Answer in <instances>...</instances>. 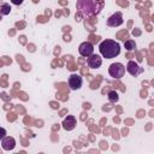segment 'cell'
I'll return each instance as SVG.
<instances>
[{"mask_svg": "<svg viewBox=\"0 0 154 154\" xmlns=\"http://www.w3.org/2000/svg\"><path fill=\"white\" fill-rule=\"evenodd\" d=\"M105 6V0H77L76 8L84 17L97 16Z\"/></svg>", "mask_w": 154, "mask_h": 154, "instance_id": "obj_1", "label": "cell"}, {"mask_svg": "<svg viewBox=\"0 0 154 154\" xmlns=\"http://www.w3.org/2000/svg\"><path fill=\"white\" fill-rule=\"evenodd\" d=\"M125 70H126L131 76H134V77H137L138 75H141V73L143 72V67H141V66H140L137 63H135L134 60L128 61Z\"/></svg>", "mask_w": 154, "mask_h": 154, "instance_id": "obj_7", "label": "cell"}, {"mask_svg": "<svg viewBox=\"0 0 154 154\" xmlns=\"http://www.w3.org/2000/svg\"><path fill=\"white\" fill-rule=\"evenodd\" d=\"M10 12H11V6L8 4L4 2L0 5V14L1 16H7V14H10Z\"/></svg>", "mask_w": 154, "mask_h": 154, "instance_id": "obj_11", "label": "cell"}, {"mask_svg": "<svg viewBox=\"0 0 154 154\" xmlns=\"http://www.w3.org/2000/svg\"><path fill=\"white\" fill-rule=\"evenodd\" d=\"M67 84L70 87L71 90H78L82 88V84H83V78L77 75V73H72L69 79H67Z\"/></svg>", "mask_w": 154, "mask_h": 154, "instance_id": "obj_5", "label": "cell"}, {"mask_svg": "<svg viewBox=\"0 0 154 154\" xmlns=\"http://www.w3.org/2000/svg\"><path fill=\"white\" fill-rule=\"evenodd\" d=\"M123 23H124V18H123V13H122L120 11L114 12L112 16H109V17L107 18V22H106V24H107L108 26H112V28L120 26Z\"/></svg>", "mask_w": 154, "mask_h": 154, "instance_id": "obj_4", "label": "cell"}, {"mask_svg": "<svg viewBox=\"0 0 154 154\" xmlns=\"http://www.w3.org/2000/svg\"><path fill=\"white\" fill-rule=\"evenodd\" d=\"M87 64L90 69H99L102 65V58L97 54H91L87 58Z\"/></svg>", "mask_w": 154, "mask_h": 154, "instance_id": "obj_8", "label": "cell"}, {"mask_svg": "<svg viewBox=\"0 0 154 154\" xmlns=\"http://www.w3.org/2000/svg\"><path fill=\"white\" fill-rule=\"evenodd\" d=\"M99 51L103 58L112 59L120 54V45L114 40H103L99 45Z\"/></svg>", "mask_w": 154, "mask_h": 154, "instance_id": "obj_2", "label": "cell"}, {"mask_svg": "<svg viewBox=\"0 0 154 154\" xmlns=\"http://www.w3.org/2000/svg\"><path fill=\"white\" fill-rule=\"evenodd\" d=\"M10 1H11L13 5L19 6V5H22V4H23V1H24V0H10Z\"/></svg>", "mask_w": 154, "mask_h": 154, "instance_id": "obj_15", "label": "cell"}, {"mask_svg": "<svg viewBox=\"0 0 154 154\" xmlns=\"http://www.w3.org/2000/svg\"><path fill=\"white\" fill-rule=\"evenodd\" d=\"M108 73L112 78L119 79V78L124 77V75H125V66L122 63H113L108 67Z\"/></svg>", "mask_w": 154, "mask_h": 154, "instance_id": "obj_3", "label": "cell"}, {"mask_svg": "<svg viewBox=\"0 0 154 154\" xmlns=\"http://www.w3.org/2000/svg\"><path fill=\"white\" fill-rule=\"evenodd\" d=\"M107 96H108V101H111V102H118V100H119V95H118V93L116 90L108 91Z\"/></svg>", "mask_w": 154, "mask_h": 154, "instance_id": "obj_12", "label": "cell"}, {"mask_svg": "<svg viewBox=\"0 0 154 154\" xmlns=\"http://www.w3.org/2000/svg\"><path fill=\"white\" fill-rule=\"evenodd\" d=\"M1 147L4 150H12L16 147V140L11 136H5L1 140Z\"/></svg>", "mask_w": 154, "mask_h": 154, "instance_id": "obj_10", "label": "cell"}, {"mask_svg": "<svg viewBox=\"0 0 154 154\" xmlns=\"http://www.w3.org/2000/svg\"><path fill=\"white\" fill-rule=\"evenodd\" d=\"M1 17H2V16H1V14H0V20H1Z\"/></svg>", "mask_w": 154, "mask_h": 154, "instance_id": "obj_16", "label": "cell"}, {"mask_svg": "<svg viewBox=\"0 0 154 154\" xmlns=\"http://www.w3.org/2000/svg\"><path fill=\"white\" fill-rule=\"evenodd\" d=\"M6 135H7L6 130H5L4 128H1V126H0V142H1V140H2V138L6 136Z\"/></svg>", "mask_w": 154, "mask_h": 154, "instance_id": "obj_14", "label": "cell"}, {"mask_svg": "<svg viewBox=\"0 0 154 154\" xmlns=\"http://www.w3.org/2000/svg\"><path fill=\"white\" fill-rule=\"evenodd\" d=\"M78 52H79V54H81L82 57L88 58L89 55H91V54L94 53V46H93L91 42H89V41H84V42H82V43L79 45V47H78Z\"/></svg>", "mask_w": 154, "mask_h": 154, "instance_id": "obj_6", "label": "cell"}, {"mask_svg": "<svg viewBox=\"0 0 154 154\" xmlns=\"http://www.w3.org/2000/svg\"><path fill=\"white\" fill-rule=\"evenodd\" d=\"M124 47H125L126 51L131 52V51H134V49L136 48V43H135L134 40H126V41L124 42Z\"/></svg>", "mask_w": 154, "mask_h": 154, "instance_id": "obj_13", "label": "cell"}, {"mask_svg": "<svg viewBox=\"0 0 154 154\" xmlns=\"http://www.w3.org/2000/svg\"><path fill=\"white\" fill-rule=\"evenodd\" d=\"M61 125H63V128H64L66 131H71V130H73V129L76 128L77 120H76L75 116H67V117L63 120Z\"/></svg>", "mask_w": 154, "mask_h": 154, "instance_id": "obj_9", "label": "cell"}]
</instances>
